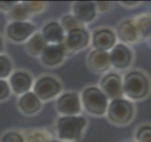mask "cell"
I'll return each mask as SVG.
<instances>
[{"instance_id": "cell-1", "label": "cell", "mask_w": 151, "mask_h": 142, "mask_svg": "<svg viewBox=\"0 0 151 142\" xmlns=\"http://www.w3.org/2000/svg\"><path fill=\"white\" fill-rule=\"evenodd\" d=\"M86 125L87 120L82 116H60L56 122L57 137L64 142L78 141L81 138Z\"/></svg>"}, {"instance_id": "cell-2", "label": "cell", "mask_w": 151, "mask_h": 142, "mask_svg": "<svg viewBox=\"0 0 151 142\" xmlns=\"http://www.w3.org/2000/svg\"><path fill=\"white\" fill-rule=\"evenodd\" d=\"M149 90V80L141 71L133 70L125 76L123 82V92L129 99L133 101L143 99L148 95Z\"/></svg>"}, {"instance_id": "cell-3", "label": "cell", "mask_w": 151, "mask_h": 142, "mask_svg": "<svg viewBox=\"0 0 151 142\" xmlns=\"http://www.w3.org/2000/svg\"><path fill=\"white\" fill-rule=\"evenodd\" d=\"M81 104L83 108L93 116H103L107 113L109 101L106 95L100 88L89 86L81 93Z\"/></svg>"}, {"instance_id": "cell-4", "label": "cell", "mask_w": 151, "mask_h": 142, "mask_svg": "<svg viewBox=\"0 0 151 142\" xmlns=\"http://www.w3.org/2000/svg\"><path fill=\"white\" fill-rule=\"evenodd\" d=\"M133 114L134 107L132 103L123 98L111 101L107 110L108 120L116 125H125L129 123L133 117Z\"/></svg>"}, {"instance_id": "cell-5", "label": "cell", "mask_w": 151, "mask_h": 142, "mask_svg": "<svg viewBox=\"0 0 151 142\" xmlns=\"http://www.w3.org/2000/svg\"><path fill=\"white\" fill-rule=\"evenodd\" d=\"M63 91V84L53 76H42L34 82L32 92L42 101L53 99Z\"/></svg>"}, {"instance_id": "cell-6", "label": "cell", "mask_w": 151, "mask_h": 142, "mask_svg": "<svg viewBox=\"0 0 151 142\" xmlns=\"http://www.w3.org/2000/svg\"><path fill=\"white\" fill-rule=\"evenodd\" d=\"M90 42V34L84 28H77L72 31L67 32L64 41L61 43L60 46L65 56H70L73 53L80 51L85 49Z\"/></svg>"}, {"instance_id": "cell-7", "label": "cell", "mask_w": 151, "mask_h": 142, "mask_svg": "<svg viewBox=\"0 0 151 142\" xmlns=\"http://www.w3.org/2000/svg\"><path fill=\"white\" fill-rule=\"evenodd\" d=\"M56 109L61 117L78 116L81 112V99L76 92L63 93L57 99Z\"/></svg>"}, {"instance_id": "cell-8", "label": "cell", "mask_w": 151, "mask_h": 142, "mask_svg": "<svg viewBox=\"0 0 151 142\" xmlns=\"http://www.w3.org/2000/svg\"><path fill=\"white\" fill-rule=\"evenodd\" d=\"M36 32V26L28 21L11 22L6 28V35L13 43H26Z\"/></svg>"}, {"instance_id": "cell-9", "label": "cell", "mask_w": 151, "mask_h": 142, "mask_svg": "<svg viewBox=\"0 0 151 142\" xmlns=\"http://www.w3.org/2000/svg\"><path fill=\"white\" fill-rule=\"evenodd\" d=\"M8 82L12 92L18 96H22L31 91L33 84H34L33 77L28 72L24 70H17L12 72Z\"/></svg>"}, {"instance_id": "cell-10", "label": "cell", "mask_w": 151, "mask_h": 142, "mask_svg": "<svg viewBox=\"0 0 151 142\" xmlns=\"http://www.w3.org/2000/svg\"><path fill=\"white\" fill-rule=\"evenodd\" d=\"M100 89L106 97L111 101L122 99L124 95L121 77L116 73H110L104 76L100 82Z\"/></svg>"}, {"instance_id": "cell-11", "label": "cell", "mask_w": 151, "mask_h": 142, "mask_svg": "<svg viewBox=\"0 0 151 142\" xmlns=\"http://www.w3.org/2000/svg\"><path fill=\"white\" fill-rule=\"evenodd\" d=\"M133 55L130 49L125 44H117L110 52L111 64L117 69H125L130 65Z\"/></svg>"}, {"instance_id": "cell-12", "label": "cell", "mask_w": 151, "mask_h": 142, "mask_svg": "<svg viewBox=\"0 0 151 142\" xmlns=\"http://www.w3.org/2000/svg\"><path fill=\"white\" fill-rule=\"evenodd\" d=\"M17 105L20 112L25 116H34L42 109V102L32 91H29L19 97Z\"/></svg>"}, {"instance_id": "cell-13", "label": "cell", "mask_w": 151, "mask_h": 142, "mask_svg": "<svg viewBox=\"0 0 151 142\" xmlns=\"http://www.w3.org/2000/svg\"><path fill=\"white\" fill-rule=\"evenodd\" d=\"M87 64L91 71L94 73H103L111 66L110 53L107 51L93 49L88 55Z\"/></svg>"}, {"instance_id": "cell-14", "label": "cell", "mask_w": 151, "mask_h": 142, "mask_svg": "<svg viewBox=\"0 0 151 142\" xmlns=\"http://www.w3.org/2000/svg\"><path fill=\"white\" fill-rule=\"evenodd\" d=\"M116 37L111 30L101 28L93 32L92 37L93 47L96 50L107 51L111 49L115 46Z\"/></svg>"}, {"instance_id": "cell-15", "label": "cell", "mask_w": 151, "mask_h": 142, "mask_svg": "<svg viewBox=\"0 0 151 142\" xmlns=\"http://www.w3.org/2000/svg\"><path fill=\"white\" fill-rule=\"evenodd\" d=\"M73 15L78 20L85 24L92 22L96 16V3L91 1H77L72 6Z\"/></svg>"}, {"instance_id": "cell-16", "label": "cell", "mask_w": 151, "mask_h": 142, "mask_svg": "<svg viewBox=\"0 0 151 142\" xmlns=\"http://www.w3.org/2000/svg\"><path fill=\"white\" fill-rule=\"evenodd\" d=\"M41 33L48 45H60L64 41L66 36L60 23L57 21H51L45 24L42 27Z\"/></svg>"}, {"instance_id": "cell-17", "label": "cell", "mask_w": 151, "mask_h": 142, "mask_svg": "<svg viewBox=\"0 0 151 142\" xmlns=\"http://www.w3.org/2000/svg\"><path fill=\"white\" fill-rule=\"evenodd\" d=\"M65 55L60 45H48L40 56L41 63L47 67H55L63 62Z\"/></svg>"}, {"instance_id": "cell-18", "label": "cell", "mask_w": 151, "mask_h": 142, "mask_svg": "<svg viewBox=\"0 0 151 142\" xmlns=\"http://www.w3.org/2000/svg\"><path fill=\"white\" fill-rule=\"evenodd\" d=\"M117 34L119 39L127 43V44H133L138 41L139 32L137 30L134 20L127 19L122 21L117 27Z\"/></svg>"}, {"instance_id": "cell-19", "label": "cell", "mask_w": 151, "mask_h": 142, "mask_svg": "<svg viewBox=\"0 0 151 142\" xmlns=\"http://www.w3.org/2000/svg\"><path fill=\"white\" fill-rule=\"evenodd\" d=\"M48 46L41 32H35L29 39L25 43V49L28 55L32 57H40Z\"/></svg>"}, {"instance_id": "cell-20", "label": "cell", "mask_w": 151, "mask_h": 142, "mask_svg": "<svg viewBox=\"0 0 151 142\" xmlns=\"http://www.w3.org/2000/svg\"><path fill=\"white\" fill-rule=\"evenodd\" d=\"M7 15L11 22H26L31 16L24 2H17L7 12Z\"/></svg>"}, {"instance_id": "cell-21", "label": "cell", "mask_w": 151, "mask_h": 142, "mask_svg": "<svg viewBox=\"0 0 151 142\" xmlns=\"http://www.w3.org/2000/svg\"><path fill=\"white\" fill-rule=\"evenodd\" d=\"M134 23L141 36H143L144 38L151 36V15L141 14L135 19Z\"/></svg>"}, {"instance_id": "cell-22", "label": "cell", "mask_w": 151, "mask_h": 142, "mask_svg": "<svg viewBox=\"0 0 151 142\" xmlns=\"http://www.w3.org/2000/svg\"><path fill=\"white\" fill-rule=\"evenodd\" d=\"M60 25L63 28L64 31H72L77 28H84V24L80 22L78 19L76 18L73 14H67L61 17L60 19Z\"/></svg>"}, {"instance_id": "cell-23", "label": "cell", "mask_w": 151, "mask_h": 142, "mask_svg": "<svg viewBox=\"0 0 151 142\" xmlns=\"http://www.w3.org/2000/svg\"><path fill=\"white\" fill-rule=\"evenodd\" d=\"M23 135L26 142H48L51 140L49 134L44 130H31Z\"/></svg>"}, {"instance_id": "cell-24", "label": "cell", "mask_w": 151, "mask_h": 142, "mask_svg": "<svg viewBox=\"0 0 151 142\" xmlns=\"http://www.w3.org/2000/svg\"><path fill=\"white\" fill-rule=\"evenodd\" d=\"M13 65L12 60L7 55H0V80L9 78L12 73Z\"/></svg>"}, {"instance_id": "cell-25", "label": "cell", "mask_w": 151, "mask_h": 142, "mask_svg": "<svg viewBox=\"0 0 151 142\" xmlns=\"http://www.w3.org/2000/svg\"><path fill=\"white\" fill-rule=\"evenodd\" d=\"M24 3H25L30 15H32V14H39L45 12L47 7V3L42 1H27Z\"/></svg>"}, {"instance_id": "cell-26", "label": "cell", "mask_w": 151, "mask_h": 142, "mask_svg": "<svg viewBox=\"0 0 151 142\" xmlns=\"http://www.w3.org/2000/svg\"><path fill=\"white\" fill-rule=\"evenodd\" d=\"M0 142H26L25 136L17 131H8L1 136Z\"/></svg>"}, {"instance_id": "cell-27", "label": "cell", "mask_w": 151, "mask_h": 142, "mask_svg": "<svg viewBox=\"0 0 151 142\" xmlns=\"http://www.w3.org/2000/svg\"><path fill=\"white\" fill-rule=\"evenodd\" d=\"M136 139L138 142H151V126H142L136 134Z\"/></svg>"}, {"instance_id": "cell-28", "label": "cell", "mask_w": 151, "mask_h": 142, "mask_svg": "<svg viewBox=\"0 0 151 142\" xmlns=\"http://www.w3.org/2000/svg\"><path fill=\"white\" fill-rule=\"evenodd\" d=\"M12 89L9 82L6 80H0V101H4L11 96Z\"/></svg>"}, {"instance_id": "cell-29", "label": "cell", "mask_w": 151, "mask_h": 142, "mask_svg": "<svg viewBox=\"0 0 151 142\" xmlns=\"http://www.w3.org/2000/svg\"><path fill=\"white\" fill-rule=\"evenodd\" d=\"M96 9L100 12H109L111 11L113 8L112 2H105V1H99L96 3Z\"/></svg>"}, {"instance_id": "cell-30", "label": "cell", "mask_w": 151, "mask_h": 142, "mask_svg": "<svg viewBox=\"0 0 151 142\" xmlns=\"http://www.w3.org/2000/svg\"><path fill=\"white\" fill-rule=\"evenodd\" d=\"M16 3V1H0V11L8 12Z\"/></svg>"}, {"instance_id": "cell-31", "label": "cell", "mask_w": 151, "mask_h": 142, "mask_svg": "<svg viewBox=\"0 0 151 142\" xmlns=\"http://www.w3.org/2000/svg\"><path fill=\"white\" fill-rule=\"evenodd\" d=\"M4 49H5V44H4V40L2 36H0V55L3 53L4 51Z\"/></svg>"}, {"instance_id": "cell-32", "label": "cell", "mask_w": 151, "mask_h": 142, "mask_svg": "<svg viewBox=\"0 0 151 142\" xmlns=\"http://www.w3.org/2000/svg\"><path fill=\"white\" fill-rule=\"evenodd\" d=\"M123 3H124L125 5H129V6L130 5H137L138 4V2H123Z\"/></svg>"}, {"instance_id": "cell-33", "label": "cell", "mask_w": 151, "mask_h": 142, "mask_svg": "<svg viewBox=\"0 0 151 142\" xmlns=\"http://www.w3.org/2000/svg\"><path fill=\"white\" fill-rule=\"evenodd\" d=\"M48 142H64V141H61V140H54V139H51V140H49Z\"/></svg>"}]
</instances>
